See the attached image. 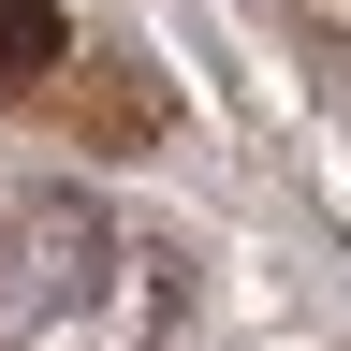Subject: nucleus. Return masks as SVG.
Returning a JSON list of instances; mask_svg holds the SVG:
<instances>
[{
	"instance_id": "nucleus-2",
	"label": "nucleus",
	"mask_w": 351,
	"mask_h": 351,
	"mask_svg": "<svg viewBox=\"0 0 351 351\" xmlns=\"http://www.w3.org/2000/svg\"><path fill=\"white\" fill-rule=\"evenodd\" d=\"M73 59V29H59V0H0V88H44Z\"/></svg>"
},
{
	"instance_id": "nucleus-1",
	"label": "nucleus",
	"mask_w": 351,
	"mask_h": 351,
	"mask_svg": "<svg viewBox=\"0 0 351 351\" xmlns=\"http://www.w3.org/2000/svg\"><path fill=\"white\" fill-rule=\"evenodd\" d=\"M132 263H161V249H132L103 205H15L0 219V351H161L147 322H88V278H132Z\"/></svg>"
}]
</instances>
